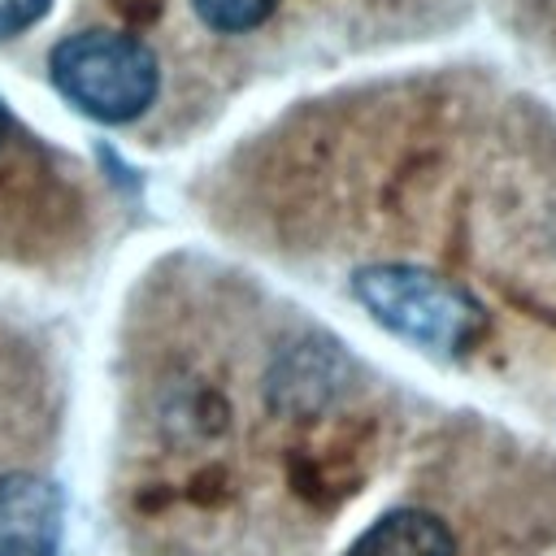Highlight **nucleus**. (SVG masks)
I'll list each match as a JSON object with an SVG mask.
<instances>
[{
	"mask_svg": "<svg viewBox=\"0 0 556 556\" xmlns=\"http://www.w3.org/2000/svg\"><path fill=\"white\" fill-rule=\"evenodd\" d=\"M343 556H456V539L430 508H387L348 543Z\"/></svg>",
	"mask_w": 556,
	"mask_h": 556,
	"instance_id": "nucleus-4",
	"label": "nucleus"
},
{
	"mask_svg": "<svg viewBox=\"0 0 556 556\" xmlns=\"http://www.w3.org/2000/svg\"><path fill=\"white\" fill-rule=\"evenodd\" d=\"M191 9L217 35H248L274 17L278 0H191Z\"/></svg>",
	"mask_w": 556,
	"mask_h": 556,
	"instance_id": "nucleus-6",
	"label": "nucleus"
},
{
	"mask_svg": "<svg viewBox=\"0 0 556 556\" xmlns=\"http://www.w3.org/2000/svg\"><path fill=\"white\" fill-rule=\"evenodd\" d=\"M113 9H117L130 26H148V22H156V17H161L165 0H113Z\"/></svg>",
	"mask_w": 556,
	"mask_h": 556,
	"instance_id": "nucleus-8",
	"label": "nucleus"
},
{
	"mask_svg": "<svg viewBox=\"0 0 556 556\" xmlns=\"http://www.w3.org/2000/svg\"><path fill=\"white\" fill-rule=\"evenodd\" d=\"M48 9H52V0H0V39L30 30Z\"/></svg>",
	"mask_w": 556,
	"mask_h": 556,
	"instance_id": "nucleus-7",
	"label": "nucleus"
},
{
	"mask_svg": "<svg viewBox=\"0 0 556 556\" xmlns=\"http://www.w3.org/2000/svg\"><path fill=\"white\" fill-rule=\"evenodd\" d=\"M9 130H13V117H9V109H4V100H0V148H4Z\"/></svg>",
	"mask_w": 556,
	"mask_h": 556,
	"instance_id": "nucleus-9",
	"label": "nucleus"
},
{
	"mask_svg": "<svg viewBox=\"0 0 556 556\" xmlns=\"http://www.w3.org/2000/svg\"><path fill=\"white\" fill-rule=\"evenodd\" d=\"M352 295L382 330L439 361L469 356L486 334L482 300L456 278H443L421 265H361L352 274Z\"/></svg>",
	"mask_w": 556,
	"mask_h": 556,
	"instance_id": "nucleus-1",
	"label": "nucleus"
},
{
	"mask_svg": "<svg viewBox=\"0 0 556 556\" xmlns=\"http://www.w3.org/2000/svg\"><path fill=\"white\" fill-rule=\"evenodd\" d=\"M48 78L78 113L126 126L156 104L161 61L126 30H74L48 52Z\"/></svg>",
	"mask_w": 556,
	"mask_h": 556,
	"instance_id": "nucleus-2",
	"label": "nucleus"
},
{
	"mask_svg": "<svg viewBox=\"0 0 556 556\" xmlns=\"http://www.w3.org/2000/svg\"><path fill=\"white\" fill-rule=\"evenodd\" d=\"M339 391V374H334V356L313 352V343H300L291 365L278 374L274 382V404L291 408V413H317L330 404V395Z\"/></svg>",
	"mask_w": 556,
	"mask_h": 556,
	"instance_id": "nucleus-5",
	"label": "nucleus"
},
{
	"mask_svg": "<svg viewBox=\"0 0 556 556\" xmlns=\"http://www.w3.org/2000/svg\"><path fill=\"white\" fill-rule=\"evenodd\" d=\"M65 500L61 486L9 469L0 473V556H61Z\"/></svg>",
	"mask_w": 556,
	"mask_h": 556,
	"instance_id": "nucleus-3",
	"label": "nucleus"
}]
</instances>
